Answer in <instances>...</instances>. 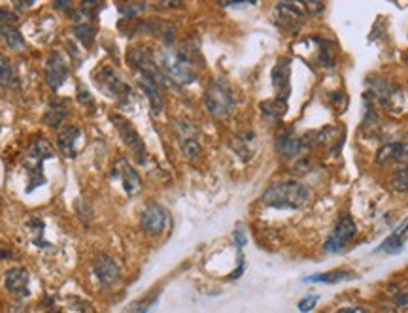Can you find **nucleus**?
Returning a JSON list of instances; mask_svg holds the SVG:
<instances>
[{"mask_svg":"<svg viewBox=\"0 0 408 313\" xmlns=\"http://www.w3.org/2000/svg\"><path fill=\"white\" fill-rule=\"evenodd\" d=\"M310 201V189L299 182H278L272 183L263 194V204L270 208H302Z\"/></svg>","mask_w":408,"mask_h":313,"instance_id":"nucleus-1","label":"nucleus"},{"mask_svg":"<svg viewBox=\"0 0 408 313\" xmlns=\"http://www.w3.org/2000/svg\"><path fill=\"white\" fill-rule=\"evenodd\" d=\"M155 64L167 78L176 83L188 85L195 82V70L188 57L182 51H174L170 48H161L155 51Z\"/></svg>","mask_w":408,"mask_h":313,"instance_id":"nucleus-2","label":"nucleus"},{"mask_svg":"<svg viewBox=\"0 0 408 313\" xmlns=\"http://www.w3.org/2000/svg\"><path fill=\"white\" fill-rule=\"evenodd\" d=\"M51 156H55V151H53V147H51L44 138L36 140L25 153V156H23V164H25L27 172H29V177H31V187L27 189L29 193H31L34 187L44 183L42 166H44L45 161L51 159Z\"/></svg>","mask_w":408,"mask_h":313,"instance_id":"nucleus-3","label":"nucleus"},{"mask_svg":"<svg viewBox=\"0 0 408 313\" xmlns=\"http://www.w3.org/2000/svg\"><path fill=\"white\" fill-rule=\"evenodd\" d=\"M204 106L216 119H223L227 115H231L232 108H234V96L229 85L220 80L210 83V87L204 93Z\"/></svg>","mask_w":408,"mask_h":313,"instance_id":"nucleus-4","label":"nucleus"},{"mask_svg":"<svg viewBox=\"0 0 408 313\" xmlns=\"http://www.w3.org/2000/svg\"><path fill=\"white\" fill-rule=\"evenodd\" d=\"M358 234V225L350 213H342L335 225V231L331 232V236L325 240V251L327 253H339L348 245V242Z\"/></svg>","mask_w":408,"mask_h":313,"instance_id":"nucleus-5","label":"nucleus"},{"mask_svg":"<svg viewBox=\"0 0 408 313\" xmlns=\"http://www.w3.org/2000/svg\"><path fill=\"white\" fill-rule=\"evenodd\" d=\"M276 23L288 32H297L304 23V13L289 2H280L276 6Z\"/></svg>","mask_w":408,"mask_h":313,"instance_id":"nucleus-6","label":"nucleus"},{"mask_svg":"<svg viewBox=\"0 0 408 313\" xmlns=\"http://www.w3.org/2000/svg\"><path fill=\"white\" fill-rule=\"evenodd\" d=\"M167 221H169L167 210L163 206H159V204H148L142 210L140 223H142V228L148 234H161L164 231V226H167Z\"/></svg>","mask_w":408,"mask_h":313,"instance_id":"nucleus-7","label":"nucleus"},{"mask_svg":"<svg viewBox=\"0 0 408 313\" xmlns=\"http://www.w3.org/2000/svg\"><path fill=\"white\" fill-rule=\"evenodd\" d=\"M159 78H163V75L139 72V85L142 87L146 96H148V101H150L153 113H161V110H163V106H164L163 94H161V87H159V83H161Z\"/></svg>","mask_w":408,"mask_h":313,"instance_id":"nucleus-8","label":"nucleus"},{"mask_svg":"<svg viewBox=\"0 0 408 313\" xmlns=\"http://www.w3.org/2000/svg\"><path fill=\"white\" fill-rule=\"evenodd\" d=\"M4 287L13 296H29L31 293V274L27 268H12L6 272L4 277Z\"/></svg>","mask_w":408,"mask_h":313,"instance_id":"nucleus-9","label":"nucleus"},{"mask_svg":"<svg viewBox=\"0 0 408 313\" xmlns=\"http://www.w3.org/2000/svg\"><path fill=\"white\" fill-rule=\"evenodd\" d=\"M377 163H395L399 166H408V142H393V144L382 145L377 151Z\"/></svg>","mask_w":408,"mask_h":313,"instance_id":"nucleus-10","label":"nucleus"},{"mask_svg":"<svg viewBox=\"0 0 408 313\" xmlns=\"http://www.w3.org/2000/svg\"><path fill=\"white\" fill-rule=\"evenodd\" d=\"M115 175L120 177L121 185L125 189L127 194H139L142 191V182H140V175L136 174V170L132 168L127 159H120L115 163Z\"/></svg>","mask_w":408,"mask_h":313,"instance_id":"nucleus-11","label":"nucleus"},{"mask_svg":"<svg viewBox=\"0 0 408 313\" xmlns=\"http://www.w3.org/2000/svg\"><path fill=\"white\" fill-rule=\"evenodd\" d=\"M93 274L102 285H106L108 287V285H113V283L120 279L121 270L113 259L102 255V257H99L93 263Z\"/></svg>","mask_w":408,"mask_h":313,"instance_id":"nucleus-12","label":"nucleus"},{"mask_svg":"<svg viewBox=\"0 0 408 313\" xmlns=\"http://www.w3.org/2000/svg\"><path fill=\"white\" fill-rule=\"evenodd\" d=\"M66 78H69L66 63L63 61V57L53 53V55L50 57L48 64H45V82H48V85H51L53 89H59L63 85Z\"/></svg>","mask_w":408,"mask_h":313,"instance_id":"nucleus-13","label":"nucleus"},{"mask_svg":"<svg viewBox=\"0 0 408 313\" xmlns=\"http://www.w3.org/2000/svg\"><path fill=\"white\" fill-rule=\"evenodd\" d=\"M289 74H291V61L288 57H282L272 70V87L276 89L278 99L286 101L289 94Z\"/></svg>","mask_w":408,"mask_h":313,"instance_id":"nucleus-14","label":"nucleus"},{"mask_svg":"<svg viewBox=\"0 0 408 313\" xmlns=\"http://www.w3.org/2000/svg\"><path fill=\"white\" fill-rule=\"evenodd\" d=\"M112 121L115 123V126H118L121 138L125 140V144L129 145L134 153H139L140 156L144 155V142H142V138H140L139 132L134 131V126H132L127 119L120 117V115H113Z\"/></svg>","mask_w":408,"mask_h":313,"instance_id":"nucleus-15","label":"nucleus"},{"mask_svg":"<svg viewBox=\"0 0 408 313\" xmlns=\"http://www.w3.org/2000/svg\"><path fill=\"white\" fill-rule=\"evenodd\" d=\"M302 147H304V145H302V140L295 138V136L289 134V132L282 134L276 142L278 153L282 156H288V159H293V156L299 155L302 151Z\"/></svg>","mask_w":408,"mask_h":313,"instance_id":"nucleus-16","label":"nucleus"},{"mask_svg":"<svg viewBox=\"0 0 408 313\" xmlns=\"http://www.w3.org/2000/svg\"><path fill=\"white\" fill-rule=\"evenodd\" d=\"M78 138H80V129L76 125H66L61 129V132H59V147H61V151H63L64 155L66 156L76 155L74 144Z\"/></svg>","mask_w":408,"mask_h":313,"instance_id":"nucleus-17","label":"nucleus"},{"mask_svg":"<svg viewBox=\"0 0 408 313\" xmlns=\"http://www.w3.org/2000/svg\"><path fill=\"white\" fill-rule=\"evenodd\" d=\"M353 276V272H348V270H335V272H325V274H314V276L307 277L304 282L307 283H339L346 282Z\"/></svg>","mask_w":408,"mask_h":313,"instance_id":"nucleus-18","label":"nucleus"},{"mask_svg":"<svg viewBox=\"0 0 408 313\" xmlns=\"http://www.w3.org/2000/svg\"><path fill=\"white\" fill-rule=\"evenodd\" d=\"M405 236H401V234H397V232H393L391 236H388V238L384 240L382 245L378 247V251H384V253H390V255H395V253H401L402 247H405Z\"/></svg>","mask_w":408,"mask_h":313,"instance_id":"nucleus-19","label":"nucleus"},{"mask_svg":"<svg viewBox=\"0 0 408 313\" xmlns=\"http://www.w3.org/2000/svg\"><path fill=\"white\" fill-rule=\"evenodd\" d=\"M0 36L6 40L8 48H12V50H23L25 48V38L21 36V32L17 29H6V31L0 32Z\"/></svg>","mask_w":408,"mask_h":313,"instance_id":"nucleus-20","label":"nucleus"},{"mask_svg":"<svg viewBox=\"0 0 408 313\" xmlns=\"http://www.w3.org/2000/svg\"><path fill=\"white\" fill-rule=\"evenodd\" d=\"M261 108H270V110H265V115H270V117H282L283 113H286V108H288V104H286V101H282V99H274V101H269V102H263L261 104Z\"/></svg>","mask_w":408,"mask_h":313,"instance_id":"nucleus-21","label":"nucleus"},{"mask_svg":"<svg viewBox=\"0 0 408 313\" xmlns=\"http://www.w3.org/2000/svg\"><path fill=\"white\" fill-rule=\"evenodd\" d=\"M393 189L397 193H407L408 191V166H399L393 174Z\"/></svg>","mask_w":408,"mask_h":313,"instance_id":"nucleus-22","label":"nucleus"},{"mask_svg":"<svg viewBox=\"0 0 408 313\" xmlns=\"http://www.w3.org/2000/svg\"><path fill=\"white\" fill-rule=\"evenodd\" d=\"M15 25H17V15L6 8H0V32L6 29H15Z\"/></svg>","mask_w":408,"mask_h":313,"instance_id":"nucleus-23","label":"nucleus"},{"mask_svg":"<svg viewBox=\"0 0 408 313\" xmlns=\"http://www.w3.org/2000/svg\"><path fill=\"white\" fill-rule=\"evenodd\" d=\"M76 36L80 38L83 42V45H91L93 44V38H94V29L87 23H83V25H76Z\"/></svg>","mask_w":408,"mask_h":313,"instance_id":"nucleus-24","label":"nucleus"},{"mask_svg":"<svg viewBox=\"0 0 408 313\" xmlns=\"http://www.w3.org/2000/svg\"><path fill=\"white\" fill-rule=\"evenodd\" d=\"M182 150L189 159L201 155V144L197 142V138H182Z\"/></svg>","mask_w":408,"mask_h":313,"instance_id":"nucleus-25","label":"nucleus"},{"mask_svg":"<svg viewBox=\"0 0 408 313\" xmlns=\"http://www.w3.org/2000/svg\"><path fill=\"white\" fill-rule=\"evenodd\" d=\"M13 78V70L10 59L4 55H0V83H8Z\"/></svg>","mask_w":408,"mask_h":313,"instance_id":"nucleus-26","label":"nucleus"},{"mask_svg":"<svg viewBox=\"0 0 408 313\" xmlns=\"http://www.w3.org/2000/svg\"><path fill=\"white\" fill-rule=\"evenodd\" d=\"M146 10V4L144 2H129V4H123V6H120V12L123 13V15H136V13L144 12Z\"/></svg>","mask_w":408,"mask_h":313,"instance_id":"nucleus-27","label":"nucleus"},{"mask_svg":"<svg viewBox=\"0 0 408 313\" xmlns=\"http://www.w3.org/2000/svg\"><path fill=\"white\" fill-rule=\"evenodd\" d=\"M318 300H320V296H316V295L302 298V300L299 302V312H310V310H314Z\"/></svg>","mask_w":408,"mask_h":313,"instance_id":"nucleus-28","label":"nucleus"},{"mask_svg":"<svg viewBox=\"0 0 408 313\" xmlns=\"http://www.w3.org/2000/svg\"><path fill=\"white\" fill-rule=\"evenodd\" d=\"M99 8H101V2H82V12L85 15H94Z\"/></svg>","mask_w":408,"mask_h":313,"instance_id":"nucleus-29","label":"nucleus"},{"mask_svg":"<svg viewBox=\"0 0 408 313\" xmlns=\"http://www.w3.org/2000/svg\"><path fill=\"white\" fill-rule=\"evenodd\" d=\"M304 8H307L312 15H320V13L323 12V4H321V2H304Z\"/></svg>","mask_w":408,"mask_h":313,"instance_id":"nucleus-30","label":"nucleus"},{"mask_svg":"<svg viewBox=\"0 0 408 313\" xmlns=\"http://www.w3.org/2000/svg\"><path fill=\"white\" fill-rule=\"evenodd\" d=\"M337 313H369V310H365L363 306H346L340 307Z\"/></svg>","mask_w":408,"mask_h":313,"instance_id":"nucleus-31","label":"nucleus"},{"mask_svg":"<svg viewBox=\"0 0 408 313\" xmlns=\"http://www.w3.org/2000/svg\"><path fill=\"white\" fill-rule=\"evenodd\" d=\"M395 304L401 307H408V291H401L399 295H395Z\"/></svg>","mask_w":408,"mask_h":313,"instance_id":"nucleus-32","label":"nucleus"},{"mask_svg":"<svg viewBox=\"0 0 408 313\" xmlns=\"http://www.w3.org/2000/svg\"><path fill=\"white\" fill-rule=\"evenodd\" d=\"M234 240H237V244H239V247H242V245L246 244V236L242 234V231L234 232Z\"/></svg>","mask_w":408,"mask_h":313,"instance_id":"nucleus-33","label":"nucleus"},{"mask_svg":"<svg viewBox=\"0 0 408 313\" xmlns=\"http://www.w3.org/2000/svg\"><path fill=\"white\" fill-rule=\"evenodd\" d=\"M13 4H15V6L17 8H21V10H25V8H31L32 4H34V2H19V0H15V2H13Z\"/></svg>","mask_w":408,"mask_h":313,"instance_id":"nucleus-34","label":"nucleus"},{"mask_svg":"<svg viewBox=\"0 0 408 313\" xmlns=\"http://www.w3.org/2000/svg\"><path fill=\"white\" fill-rule=\"evenodd\" d=\"M402 313H408V307H405V310H402Z\"/></svg>","mask_w":408,"mask_h":313,"instance_id":"nucleus-35","label":"nucleus"}]
</instances>
